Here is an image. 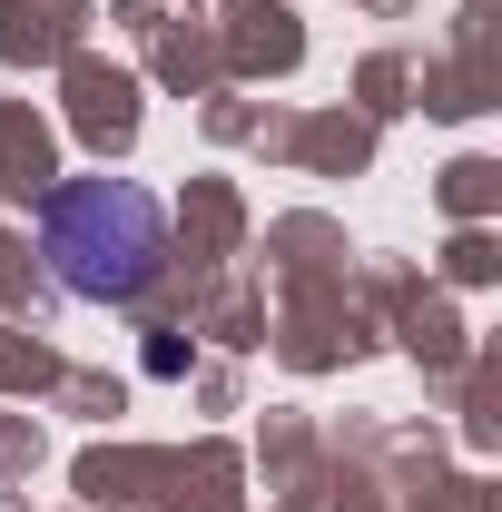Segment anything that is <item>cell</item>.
Segmentation results:
<instances>
[{
    "instance_id": "6da1fadb",
    "label": "cell",
    "mask_w": 502,
    "mask_h": 512,
    "mask_svg": "<svg viewBox=\"0 0 502 512\" xmlns=\"http://www.w3.org/2000/svg\"><path fill=\"white\" fill-rule=\"evenodd\" d=\"M40 256H50V276L69 296L128 306L158 276V256H168V217H158V197L128 188V178H69L40 207Z\"/></svg>"
}]
</instances>
